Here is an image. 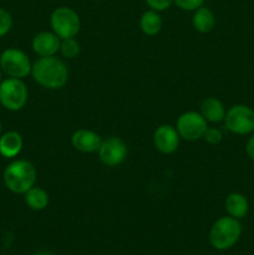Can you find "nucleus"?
<instances>
[{"label": "nucleus", "mask_w": 254, "mask_h": 255, "mask_svg": "<svg viewBox=\"0 0 254 255\" xmlns=\"http://www.w3.org/2000/svg\"><path fill=\"white\" fill-rule=\"evenodd\" d=\"M24 196L25 203L32 211H44L49 206V194L41 187H31Z\"/></svg>", "instance_id": "f3484780"}, {"label": "nucleus", "mask_w": 254, "mask_h": 255, "mask_svg": "<svg viewBox=\"0 0 254 255\" xmlns=\"http://www.w3.org/2000/svg\"><path fill=\"white\" fill-rule=\"evenodd\" d=\"M97 153H99L100 161L105 166L117 167L124 163L128 151H127L126 143L121 138L111 136L106 139H102V143Z\"/></svg>", "instance_id": "1a4fd4ad"}, {"label": "nucleus", "mask_w": 254, "mask_h": 255, "mask_svg": "<svg viewBox=\"0 0 254 255\" xmlns=\"http://www.w3.org/2000/svg\"><path fill=\"white\" fill-rule=\"evenodd\" d=\"M206 0H174V4L182 10L186 11H194L198 7L203 6Z\"/></svg>", "instance_id": "4be33fe9"}, {"label": "nucleus", "mask_w": 254, "mask_h": 255, "mask_svg": "<svg viewBox=\"0 0 254 255\" xmlns=\"http://www.w3.org/2000/svg\"><path fill=\"white\" fill-rule=\"evenodd\" d=\"M139 27L142 32L148 36L158 34L162 29V17L159 12L152 9L144 11L139 19Z\"/></svg>", "instance_id": "a211bd4d"}, {"label": "nucleus", "mask_w": 254, "mask_h": 255, "mask_svg": "<svg viewBox=\"0 0 254 255\" xmlns=\"http://www.w3.org/2000/svg\"><path fill=\"white\" fill-rule=\"evenodd\" d=\"M242 224L239 219L233 217H222L217 219L209 232L211 244L218 251H227L232 248L242 236Z\"/></svg>", "instance_id": "7ed1b4c3"}, {"label": "nucleus", "mask_w": 254, "mask_h": 255, "mask_svg": "<svg viewBox=\"0 0 254 255\" xmlns=\"http://www.w3.org/2000/svg\"><path fill=\"white\" fill-rule=\"evenodd\" d=\"M179 137L176 127L171 125H161L153 133V143L157 151L163 154H171L177 151L179 146Z\"/></svg>", "instance_id": "9d476101"}, {"label": "nucleus", "mask_w": 254, "mask_h": 255, "mask_svg": "<svg viewBox=\"0 0 254 255\" xmlns=\"http://www.w3.org/2000/svg\"><path fill=\"white\" fill-rule=\"evenodd\" d=\"M207 128L208 126L204 117L196 111L184 112L176 121L177 132L179 137L186 141H197L203 138Z\"/></svg>", "instance_id": "6e6552de"}, {"label": "nucleus", "mask_w": 254, "mask_h": 255, "mask_svg": "<svg viewBox=\"0 0 254 255\" xmlns=\"http://www.w3.org/2000/svg\"><path fill=\"white\" fill-rule=\"evenodd\" d=\"M224 207H226L228 216L236 219H243L249 211L248 199L244 194L238 193V192H233L227 196Z\"/></svg>", "instance_id": "2eb2a0df"}, {"label": "nucleus", "mask_w": 254, "mask_h": 255, "mask_svg": "<svg viewBox=\"0 0 254 255\" xmlns=\"http://www.w3.org/2000/svg\"><path fill=\"white\" fill-rule=\"evenodd\" d=\"M246 152L247 154H248L249 159L254 162V134H252V136L249 137L248 142H247Z\"/></svg>", "instance_id": "b1692460"}, {"label": "nucleus", "mask_w": 254, "mask_h": 255, "mask_svg": "<svg viewBox=\"0 0 254 255\" xmlns=\"http://www.w3.org/2000/svg\"><path fill=\"white\" fill-rule=\"evenodd\" d=\"M192 25L194 29L202 34L212 31L216 26V16L214 12L209 7L201 6L194 10L193 17H192Z\"/></svg>", "instance_id": "dca6fc26"}, {"label": "nucleus", "mask_w": 254, "mask_h": 255, "mask_svg": "<svg viewBox=\"0 0 254 255\" xmlns=\"http://www.w3.org/2000/svg\"><path fill=\"white\" fill-rule=\"evenodd\" d=\"M61 39L54 31H40L34 36L31 41V47L40 57L55 56L60 52Z\"/></svg>", "instance_id": "9b49d317"}, {"label": "nucleus", "mask_w": 254, "mask_h": 255, "mask_svg": "<svg viewBox=\"0 0 254 255\" xmlns=\"http://www.w3.org/2000/svg\"><path fill=\"white\" fill-rule=\"evenodd\" d=\"M60 52L66 59H74L80 54V44L75 37L70 39H62L60 44Z\"/></svg>", "instance_id": "6ab92c4d"}, {"label": "nucleus", "mask_w": 254, "mask_h": 255, "mask_svg": "<svg viewBox=\"0 0 254 255\" xmlns=\"http://www.w3.org/2000/svg\"><path fill=\"white\" fill-rule=\"evenodd\" d=\"M34 255H52L50 252H45V251H41V252H37V253H35Z\"/></svg>", "instance_id": "393cba45"}, {"label": "nucleus", "mask_w": 254, "mask_h": 255, "mask_svg": "<svg viewBox=\"0 0 254 255\" xmlns=\"http://www.w3.org/2000/svg\"><path fill=\"white\" fill-rule=\"evenodd\" d=\"M226 112V107L221 100L217 99V97H207L202 101L199 114L204 117L207 122L218 124L224 120Z\"/></svg>", "instance_id": "4468645a"}, {"label": "nucleus", "mask_w": 254, "mask_h": 255, "mask_svg": "<svg viewBox=\"0 0 254 255\" xmlns=\"http://www.w3.org/2000/svg\"><path fill=\"white\" fill-rule=\"evenodd\" d=\"M24 141L19 132L7 131L0 136V156L4 158H15L21 152Z\"/></svg>", "instance_id": "ddd939ff"}, {"label": "nucleus", "mask_w": 254, "mask_h": 255, "mask_svg": "<svg viewBox=\"0 0 254 255\" xmlns=\"http://www.w3.org/2000/svg\"><path fill=\"white\" fill-rule=\"evenodd\" d=\"M31 76L36 84L45 89L59 90L67 84L69 69L56 55L40 57L32 64Z\"/></svg>", "instance_id": "f257e3e1"}, {"label": "nucleus", "mask_w": 254, "mask_h": 255, "mask_svg": "<svg viewBox=\"0 0 254 255\" xmlns=\"http://www.w3.org/2000/svg\"><path fill=\"white\" fill-rule=\"evenodd\" d=\"M146 4L148 5L149 9L156 10V11H163L171 7L172 4H174V0H144Z\"/></svg>", "instance_id": "5701e85b"}, {"label": "nucleus", "mask_w": 254, "mask_h": 255, "mask_svg": "<svg viewBox=\"0 0 254 255\" xmlns=\"http://www.w3.org/2000/svg\"><path fill=\"white\" fill-rule=\"evenodd\" d=\"M12 27V17L7 10L0 7V37L5 36Z\"/></svg>", "instance_id": "aec40b11"}, {"label": "nucleus", "mask_w": 254, "mask_h": 255, "mask_svg": "<svg viewBox=\"0 0 254 255\" xmlns=\"http://www.w3.org/2000/svg\"><path fill=\"white\" fill-rule=\"evenodd\" d=\"M0 69L7 77L22 80L31 74L32 64L22 50L9 47L0 54Z\"/></svg>", "instance_id": "39448f33"}, {"label": "nucleus", "mask_w": 254, "mask_h": 255, "mask_svg": "<svg viewBox=\"0 0 254 255\" xmlns=\"http://www.w3.org/2000/svg\"><path fill=\"white\" fill-rule=\"evenodd\" d=\"M224 125L232 133L251 134L254 132V110L247 105H234L226 112Z\"/></svg>", "instance_id": "0eeeda50"}, {"label": "nucleus", "mask_w": 254, "mask_h": 255, "mask_svg": "<svg viewBox=\"0 0 254 255\" xmlns=\"http://www.w3.org/2000/svg\"><path fill=\"white\" fill-rule=\"evenodd\" d=\"M1 131H2V125H1V121H0V136H1Z\"/></svg>", "instance_id": "a878e982"}, {"label": "nucleus", "mask_w": 254, "mask_h": 255, "mask_svg": "<svg viewBox=\"0 0 254 255\" xmlns=\"http://www.w3.org/2000/svg\"><path fill=\"white\" fill-rule=\"evenodd\" d=\"M50 25L52 31L60 39H70L75 37L81 29V20L79 14L72 7L60 6L51 12Z\"/></svg>", "instance_id": "423d86ee"}, {"label": "nucleus", "mask_w": 254, "mask_h": 255, "mask_svg": "<svg viewBox=\"0 0 254 255\" xmlns=\"http://www.w3.org/2000/svg\"><path fill=\"white\" fill-rule=\"evenodd\" d=\"M203 139L207 143L212 144V146H217L223 139V134H222L221 129L216 128V127H208L203 134Z\"/></svg>", "instance_id": "412c9836"}, {"label": "nucleus", "mask_w": 254, "mask_h": 255, "mask_svg": "<svg viewBox=\"0 0 254 255\" xmlns=\"http://www.w3.org/2000/svg\"><path fill=\"white\" fill-rule=\"evenodd\" d=\"M29 99V90L21 79L7 77L0 82V105L5 110L17 112L22 110Z\"/></svg>", "instance_id": "20e7f679"}, {"label": "nucleus", "mask_w": 254, "mask_h": 255, "mask_svg": "<svg viewBox=\"0 0 254 255\" xmlns=\"http://www.w3.org/2000/svg\"><path fill=\"white\" fill-rule=\"evenodd\" d=\"M1 74H2V71H1V69H0V82H1Z\"/></svg>", "instance_id": "bb28decb"}, {"label": "nucleus", "mask_w": 254, "mask_h": 255, "mask_svg": "<svg viewBox=\"0 0 254 255\" xmlns=\"http://www.w3.org/2000/svg\"><path fill=\"white\" fill-rule=\"evenodd\" d=\"M71 143L76 151L82 152V153H94L99 151L102 138L95 131L81 128L74 132L71 137Z\"/></svg>", "instance_id": "f8f14e48"}, {"label": "nucleus", "mask_w": 254, "mask_h": 255, "mask_svg": "<svg viewBox=\"0 0 254 255\" xmlns=\"http://www.w3.org/2000/svg\"><path fill=\"white\" fill-rule=\"evenodd\" d=\"M37 172L34 164L26 159H15L4 169L2 181L5 187L15 194H25L35 186Z\"/></svg>", "instance_id": "f03ea898"}]
</instances>
